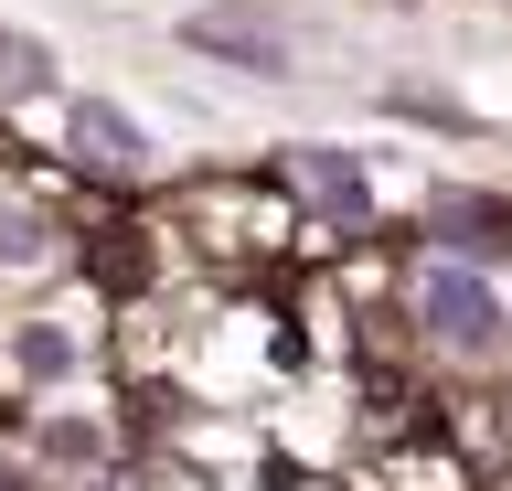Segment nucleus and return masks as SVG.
<instances>
[{"label": "nucleus", "mask_w": 512, "mask_h": 491, "mask_svg": "<svg viewBox=\"0 0 512 491\" xmlns=\"http://www.w3.org/2000/svg\"><path fill=\"white\" fill-rule=\"evenodd\" d=\"M43 86V43L32 33H0V97H32Z\"/></svg>", "instance_id": "nucleus-4"}, {"label": "nucleus", "mask_w": 512, "mask_h": 491, "mask_svg": "<svg viewBox=\"0 0 512 491\" xmlns=\"http://www.w3.org/2000/svg\"><path fill=\"white\" fill-rule=\"evenodd\" d=\"M299 182H310V203H331V214H363V171L331 161V150H299Z\"/></svg>", "instance_id": "nucleus-3"}, {"label": "nucleus", "mask_w": 512, "mask_h": 491, "mask_svg": "<svg viewBox=\"0 0 512 491\" xmlns=\"http://www.w3.org/2000/svg\"><path fill=\"white\" fill-rule=\"evenodd\" d=\"M64 353H75L64 331H22V363H32V374H64Z\"/></svg>", "instance_id": "nucleus-6"}, {"label": "nucleus", "mask_w": 512, "mask_h": 491, "mask_svg": "<svg viewBox=\"0 0 512 491\" xmlns=\"http://www.w3.org/2000/svg\"><path fill=\"white\" fill-rule=\"evenodd\" d=\"M416 310H427V331H438L448 353H502V331H512L502 289H491L480 267H427V278H416Z\"/></svg>", "instance_id": "nucleus-1"}, {"label": "nucleus", "mask_w": 512, "mask_h": 491, "mask_svg": "<svg viewBox=\"0 0 512 491\" xmlns=\"http://www.w3.org/2000/svg\"><path fill=\"white\" fill-rule=\"evenodd\" d=\"M0 257L32 267V257H43V225H32V214H0Z\"/></svg>", "instance_id": "nucleus-5"}, {"label": "nucleus", "mask_w": 512, "mask_h": 491, "mask_svg": "<svg viewBox=\"0 0 512 491\" xmlns=\"http://www.w3.org/2000/svg\"><path fill=\"white\" fill-rule=\"evenodd\" d=\"M64 139H75V161H96V171H139V129H128V107H107V97L75 107Z\"/></svg>", "instance_id": "nucleus-2"}]
</instances>
